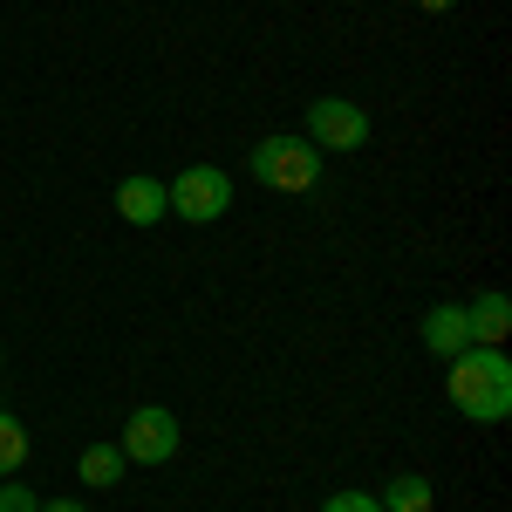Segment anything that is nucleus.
Masks as SVG:
<instances>
[{
    "label": "nucleus",
    "instance_id": "f257e3e1",
    "mask_svg": "<svg viewBox=\"0 0 512 512\" xmlns=\"http://www.w3.org/2000/svg\"><path fill=\"white\" fill-rule=\"evenodd\" d=\"M444 396L472 424H506L512 417V362L506 349H458L444 369Z\"/></svg>",
    "mask_w": 512,
    "mask_h": 512
},
{
    "label": "nucleus",
    "instance_id": "f03ea898",
    "mask_svg": "<svg viewBox=\"0 0 512 512\" xmlns=\"http://www.w3.org/2000/svg\"><path fill=\"white\" fill-rule=\"evenodd\" d=\"M253 178L267 185V192H315L321 185V151L308 137H260L253 144Z\"/></svg>",
    "mask_w": 512,
    "mask_h": 512
},
{
    "label": "nucleus",
    "instance_id": "7ed1b4c3",
    "mask_svg": "<svg viewBox=\"0 0 512 512\" xmlns=\"http://www.w3.org/2000/svg\"><path fill=\"white\" fill-rule=\"evenodd\" d=\"M164 198H171V212H178V219L212 226V219H226V212H233V178H226L219 164H192V171H178V178L164 185Z\"/></svg>",
    "mask_w": 512,
    "mask_h": 512
},
{
    "label": "nucleus",
    "instance_id": "20e7f679",
    "mask_svg": "<svg viewBox=\"0 0 512 512\" xmlns=\"http://www.w3.org/2000/svg\"><path fill=\"white\" fill-rule=\"evenodd\" d=\"M308 144L315 151H362L369 144V110L349 96H315L308 103Z\"/></svg>",
    "mask_w": 512,
    "mask_h": 512
},
{
    "label": "nucleus",
    "instance_id": "39448f33",
    "mask_svg": "<svg viewBox=\"0 0 512 512\" xmlns=\"http://www.w3.org/2000/svg\"><path fill=\"white\" fill-rule=\"evenodd\" d=\"M130 465H164V458H178V417L164 410V403H144V410H130V424H123V444H117Z\"/></svg>",
    "mask_w": 512,
    "mask_h": 512
},
{
    "label": "nucleus",
    "instance_id": "423d86ee",
    "mask_svg": "<svg viewBox=\"0 0 512 512\" xmlns=\"http://www.w3.org/2000/svg\"><path fill=\"white\" fill-rule=\"evenodd\" d=\"M117 212L130 219V226H158V219H171V198H164V178H123L117 185Z\"/></svg>",
    "mask_w": 512,
    "mask_h": 512
},
{
    "label": "nucleus",
    "instance_id": "0eeeda50",
    "mask_svg": "<svg viewBox=\"0 0 512 512\" xmlns=\"http://www.w3.org/2000/svg\"><path fill=\"white\" fill-rule=\"evenodd\" d=\"M424 349L444 355V362H451L458 349H472V328H465V301H437L431 315H424Z\"/></svg>",
    "mask_w": 512,
    "mask_h": 512
},
{
    "label": "nucleus",
    "instance_id": "6e6552de",
    "mask_svg": "<svg viewBox=\"0 0 512 512\" xmlns=\"http://www.w3.org/2000/svg\"><path fill=\"white\" fill-rule=\"evenodd\" d=\"M465 328H472V349H499L512 335V301L506 294H478L472 308H465Z\"/></svg>",
    "mask_w": 512,
    "mask_h": 512
},
{
    "label": "nucleus",
    "instance_id": "1a4fd4ad",
    "mask_svg": "<svg viewBox=\"0 0 512 512\" xmlns=\"http://www.w3.org/2000/svg\"><path fill=\"white\" fill-rule=\"evenodd\" d=\"M376 499H383V512H431V506H437V492H431V478H424V472L390 478Z\"/></svg>",
    "mask_w": 512,
    "mask_h": 512
},
{
    "label": "nucleus",
    "instance_id": "9d476101",
    "mask_svg": "<svg viewBox=\"0 0 512 512\" xmlns=\"http://www.w3.org/2000/svg\"><path fill=\"white\" fill-rule=\"evenodd\" d=\"M82 478H89V492H103V485H123V472H130V458H123L117 444H89L82 451V465H76Z\"/></svg>",
    "mask_w": 512,
    "mask_h": 512
},
{
    "label": "nucleus",
    "instance_id": "9b49d317",
    "mask_svg": "<svg viewBox=\"0 0 512 512\" xmlns=\"http://www.w3.org/2000/svg\"><path fill=\"white\" fill-rule=\"evenodd\" d=\"M21 465H28V431L14 410H0V478H14Z\"/></svg>",
    "mask_w": 512,
    "mask_h": 512
},
{
    "label": "nucleus",
    "instance_id": "f8f14e48",
    "mask_svg": "<svg viewBox=\"0 0 512 512\" xmlns=\"http://www.w3.org/2000/svg\"><path fill=\"white\" fill-rule=\"evenodd\" d=\"M0 512H41V499L21 485V478H0Z\"/></svg>",
    "mask_w": 512,
    "mask_h": 512
},
{
    "label": "nucleus",
    "instance_id": "ddd939ff",
    "mask_svg": "<svg viewBox=\"0 0 512 512\" xmlns=\"http://www.w3.org/2000/svg\"><path fill=\"white\" fill-rule=\"evenodd\" d=\"M321 512H383V499H376V492H335Z\"/></svg>",
    "mask_w": 512,
    "mask_h": 512
},
{
    "label": "nucleus",
    "instance_id": "4468645a",
    "mask_svg": "<svg viewBox=\"0 0 512 512\" xmlns=\"http://www.w3.org/2000/svg\"><path fill=\"white\" fill-rule=\"evenodd\" d=\"M41 512H89L82 499H41Z\"/></svg>",
    "mask_w": 512,
    "mask_h": 512
},
{
    "label": "nucleus",
    "instance_id": "2eb2a0df",
    "mask_svg": "<svg viewBox=\"0 0 512 512\" xmlns=\"http://www.w3.org/2000/svg\"><path fill=\"white\" fill-rule=\"evenodd\" d=\"M417 7H424V14H451L458 0H417Z\"/></svg>",
    "mask_w": 512,
    "mask_h": 512
}]
</instances>
